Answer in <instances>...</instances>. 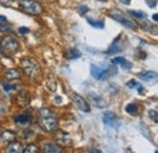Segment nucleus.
Listing matches in <instances>:
<instances>
[{"label":"nucleus","mask_w":158,"mask_h":153,"mask_svg":"<svg viewBox=\"0 0 158 153\" xmlns=\"http://www.w3.org/2000/svg\"><path fill=\"white\" fill-rule=\"evenodd\" d=\"M5 76L7 79H19L21 76V74L17 69H9V71L5 72Z\"/></svg>","instance_id":"obj_16"},{"label":"nucleus","mask_w":158,"mask_h":153,"mask_svg":"<svg viewBox=\"0 0 158 153\" xmlns=\"http://www.w3.org/2000/svg\"><path fill=\"white\" fill-rule=\"evenodd\" d=\"M88 10V7H85V6H80V11H86Z\"/></svg>","instance_id":"obj_30"},{"label":"nucleus","mask_w":158,"mask_h":153,"mask_svg":"<svg viewBox=\"0 0 158 153\" xmlns=\"http://www.w3.org/2000/svg\"><path fill=\"white\" fill-rule=\"evenodd\" d=\"M112 63L113 64H120L123 68H125V69H130L131 68V63H129L125 58L123 57H116L112 60Z\"/></svg>","instance_id":"obj_13"},{"label":"nucleus","mask_w":158,"mask_h":153,"mask_svg":"<svg viewBox=\"0 0 158 153\" xmlns=\"http://www.w3.org/2000/svg\"><path fill=\"white\" fill-rule=\"evenodd\" d=\"M128 12H129V15H131V16H134V17H136V19H146V14H145V12L135 11V10H130V11H128Z\"/></svg>","instance_id":"obj_20"},{"label":"nucleus","mask_w":158,"mask_h":153,"mask_svg":"<svg viewBox=\"0 0 158 153\" xmlns=\"http://www.w3.org/2000/svg\"><path fill=\"white\" fill-rule=\"evenodd\" d=\"M60 100H61V97H56V103H60V102H61Z\"/></svg>","instance_id":"obj_31"},{"label":"nucleus","mask_w":158,"mask_h":153,"mask_svg":"<svg viewBox=\"0 0 158 153\" xmlns=\"http://www.w3.org/2000/svg\"><path fill=\"white\" fill-rule=\"evenodd\" d=\"M19 48H20L19 40L10 34L2 37L0 40V52L4 54L5 56L15 55L19 51Z\"/></svg>","instance_id":"obj_2"},{"label":"nucleus","mask_w":158,"mask_h":153,"mask_svg":"<svg viewBox=\"0 0 158 153\" xmlns=\"http://www.w3.org/2000/svg\"><path fill=\"white\" fill-rule=\"evenodd\" d=\"M102 122L108 125V126H112V128H118L120 125V120L118 119V117L112 113V112H105L102 115Z\"/></svg>","instance_id":"obj_6"},{"label":"nucleus","mask_w":158,"mask_h":153,"mask_svg":"<svg viewBox=\"0 0 158 153\" xmlns=\"http://www.w3.org/2000/svg\"><path fill=\"white\" fill-rule=\"evenodd\" d=\"M19 31H20L21 34H28L29 33V29L28 28H23V27H21Z\"/></svg>","instance_id":"obj_27"},{"label":"nucleus","mask_w":158,"mask_h":153,"mask_svg":"<svg viewBox=\"0 0 158 153\" xmlns=\"http://www.w3.org/2000/svg\"><path fill=\"white\" fill-rule=\"evenodd\" d=\"M20 9L29 15H40L43 12V7L39 2H37L35 0H20Z\"/></svg>","instance_id":"obj_3"},{"label":"nucleus","mask_w":158,"mask_h":153,"mask_svg":"<svg viewBox=\"0 0 158 153\" xmlns=\"http://www.w3.org/2000/svg\"><path fill=\"white\" fill-rule=\"evenodd\" d=\"M43 151L48 153H60L62 152V148L54 142H46L43 145Z\"/></svg>","instance_id":"obj_10"},{"label":"nucleus","mask_w":158,"mask_h":153,"mask_svg":"<svg viewBox=\"0 0 158 153\" xmlns=\"http://www.w3.org/2000/svg\"><path fill=\"white\" fill-rule=\"evenodd\" d=\"M15 137H16L15 133H12V131H10V130H5L4 133H1V135H0V139H1V141H4V142L14 141Z\"/></svg>","instance_id":"obj_14"},{"label":"nucleus","mask_w":158,"mask_h":153,"mask_svg":"<svg viewBox=\"0 0 158 153\" xmlns=\"http://www.w3.org/2000/svg\"><path fill=\"white\" fill-rule=\"evenodd\" d=\"M69 58H77V57H80V52H79L78 50H71L69 51Z\"/></svg>","instance_id":"obj_25"},{"label":"nucleus","mask_w":158,"mask_h":153,"mask_svg":"<svg viewBox=\"0 0 158 153\" xmlns=\"http://www.w3.org/2000/svg\"><path fill=\"white\" fill-rule=\"evenodd\" d=\"M23 146L21 142H17V141H12L7 147H6V152L9 153H21L23 152Z\"/></svg>","instance_id":"obj_11"},{"label":"nucleus","mask_w":158,"mask_h":153,"mask_svg":"<svg viewBox=\"0 0 158 153\" xmlns=\"http://www.w3.org/2000/svg\"><path fill=\"white\" fill-rule=\"evenodd\" d=\"M127 86L130 88V89H138V91L140 94H143V88L139 84L138 81H135V80H130V81L127 84Z\"/></svg>","instance_id":"obj_17"},{"label":"nucleus","mask_w":158,"mask_h":153,"mask_svg":"<svg viewBox=\"0 0 158 153\" xmlns=\"http://www.w3.org/2000/svg\"><path fill=\"white\" fill-rule=\"evenodd\" d=\"M146 1H147V4H148L150 7H155V6L157 5L158 0H146Z\"/></svg>","instance_id":"obj_26"},{"label":"nucleus","mask_w":158,"mask_h":153,"mask_svg":"<svg viewBox=\"0 0 158 153\" xmlns=\"http://www.w3.org/2000/svg\"><path fill=\"white\" fill-rule=\"evenodd\" d=\"M16 102H17V105L21 106V107H26L31 102V96H29V94L27 91H24V90L20 91L17 97H16Z\"/></svg>","instance_id":"obj_9"},{"label":"nucleus","mask_w":158,"mask_h":153,"mask_svg":"<svg viewBox=\"0 0 158 153\" xmlns=\"http://www.w3.org/2000/svg\"><path fill=\"white\" fill-rule=\"evenodd\" d=\"M110 16L113 19H116L117 22L122 23L123 26L130 28V29H135V28H136V24H135L131 19H127V17H125L124 15H122V12H119V11H112V12L110 14Z\"/></svg>","instance_id":"obj_5"},{"label":"nucleus","mask_w":158,"mask_h":153,"mask_svg":"<svg viewBox=\"0 0 158 153\" xmlns=\"http://www.w3.org/2000/svg\"><path fill=\"white\" fill-rule=\"evenodd\" d=\"M90 69H91V76H94L95 79H98V80H102V79H105V78L108 76V69H106V68H102V67H99V66L91 64Z\"/></svg>","instance_id":"obj_8"},{"label":"nucleus","mask_w":158,"mask_h":153,"mask_svg":"<svg viewBox=\"0 0 158 153\" xmlns=\"http://www.w3.org/2000/svg\"><path fill=\"white\" fill-rule=\"evenodd\" d=\"M21 66H22L24 73L31 78H35L40 73L39 64L32 58H23L21 62Z\"/></svg>","instance_id":"obj_4"},{"label":"nucleus","mask_w":158,"mask_h":153,"mask_svg":"<svg viewBox=\"0 0 158 153\" xmlns=\"http://www.w3.org/2000/svg\"><path fill=\"white\" fill-rule=\"evenodd\" d=\"M88 22H89V24H91L93 27H96V28H103V26H105L102 21H95V19H88Z\"/></svg>","instance_id":"obj_21"},{"label":"nucleus","mask_w":158,"mask_h":153,"mask_svg":"<svg viewBox=\"0 0 158 153\" xmlns=\"http://www.w3.org/2000/svg\"><path fill=\"white\" fill-rule=\"evenodd\" d=\"M125 111H127L129 114H131V115H136L139 113L138 106H136L135 103H129V105H127Z\"/></svg>","instance_id":"obj_18"},{"label":"nucleus","mask_w":158,"mask_h":153,"mask_svg":"<svg viewBox=\"0 0 158 153\" xmlns=\"http://www.w3.org/2000/svg\"><path fill=\"white\" fill-rule=\"evenodd\" d=\"M72 101L74 102V105L78 107L80 111L86 112V113L90 112V106H89V103L86 102V100H84L80 95H78V94H73V95H72Z\"/></svg>","instance_id":"obj_7"},{"label":"nucleus","mask_w":158,"mask_h":153,"mask_svg":"<svg viewBox=\"0 0 158 153\" xmlns=\"http://www.w3.org/2000/svg\"><path fill=\"white\" fill-rule=\"evenodd\" d=\"M9 29V22L4 16H0V32H6Z\"/></svg>","instance_id":"obj_19"},{"label":"nucleus","mask_w":158,"mask_h":153,"mask_svg":"<svg viewBox=\"0 0 158 153\" xmlns=\"http://www.w3.org/2000/svg\"><path fill=\"white\" fill-rule=\"evenodd\" d=\"M152 19H153L155 22H158V14H155V15L152 16Z\"/></svg>","instance_id":"obj_29"},{"label":"nucleus","mask_w":158,"mask_h":153,"mask_svg":"<svg viewBox=\"0 0 158 153\" xmlns=\"http://www.w3.org/2000/svg\"><path fill=\"white\" fill-rule=\"evenodd\" d=\"M2 88L5 89V91H12V90L16 89L15 85H10V84H7V83H2Z\"/></svg>","instance_id":"obj_24"},{"label":"nucleus","mask_w":158,"mask_h":153,"mask_svg":"<svg viewBox=\"0 0 158 153\" xmlns=\"http://www.w3.org/2000/svg\"><path fill=\"white\" fill-rule=\"evenodd\" d=\"M39 125L45 131H55L57 129V118L49 108H40L38 113Z\"/></svg>","instance_id":"obj_1"},{"label":"nucleus","mask_w":158,"mask_h":153,"mask_svg":"<svg viewBox=\"0 0 158 153\" xmlns=\"http://www.w3.org/2000/svg\"><path fill=\"white\" fill-rule=\"evenodd\" d=\"M23 151H24L26 153H38L39 152V150H38V147H37L35 145H28Z\"/></svg>","instance_id":"obj_22"},{"label":"nucleus","mask_w":158,"mask_h":153,"mask_svg":"<svg viewBox=\"0 0 158 153\" xmlns=\"http://www.w3.org/2000/svg\"><path fill=\"white\" fill-rule=\"evenodd\" d=\"M14 122L17 123V124H28L31 122L29 117L26 114H20V115H16L14 117Z\"/></svg>","instance_id":"obj_15"},{"label":"nucleus","mask_w":158,"mask_h":153,"mask_svg":"<svg viewBox=\"0 0 158 153\" xmlns=\"http://www.w3.org/2000/svg\"><path fill=\"white\" fill-rule=\"evenodd\" d=\"M157 73L156 72H152V71H143V72H140L138 73V76L141 80H145V81H150L155 78H157Z\"/></svg>","instance_id":"obj_12"},{"label":"nucleus","mask_w":158,"mask_h":153,"mask_svg":"<svg viewBox=\"0 0 158 153\" xmlns=\"http://www.w3.org/2000/svg\"><path fill=\"white\" fill-rule=\"evenodd\" d=\"M14 0H0V2L1 4H6V5H9V4H11Z\"/></svg>","instance_id":"obj_28"},{"label":"nucleus","mask_w":158,"mask_h":153,"mask_svg":"<svg viewBox=\"0 0 158 153\" xmlns=\"http://www.w3.org/2000/svg\"><path fill=\"white\" fill-rule=\"evenodd\" d=\"M148 115H150V118H151L155 123H157L158 124V112L157 111H155V110H150V111H148Z\"/></svg>","instance_id":"obj_23"}]
</instances>
